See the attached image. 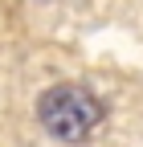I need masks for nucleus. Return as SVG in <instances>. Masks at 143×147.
<instances>
[{
  "label": "nucleus",
  "instance_id": "obj_1",
  "mask_svg": "<svg viewBox=\"0 0 143 147\" xmlns=\"http://www.w3.org/2000/svg\"><path fill=\"white\" fill-rule=\"evenodd\" d=\"M37 115H41V123H45L49 135H57L65 143H78V139H86L102 123L106 110H102V102L86 86H53V90L41 94Z\"/></svg>",
  "mask_w": 143,
  "mask_h": 147
}]
</instances>
